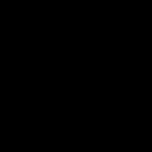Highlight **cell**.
Wrapping results in <instances>:
<instances>
[]
</instances>
